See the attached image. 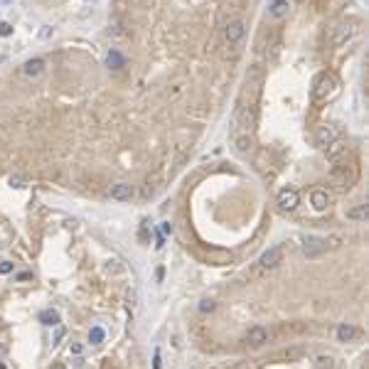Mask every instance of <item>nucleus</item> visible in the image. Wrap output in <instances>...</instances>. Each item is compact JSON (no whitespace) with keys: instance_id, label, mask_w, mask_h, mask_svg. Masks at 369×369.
Returning <instances> with one entry per match:
<instances>
[{"instance_id":"nucleus-30","label":"nucleus","mask_w":369,"mask_h":369,"mask_svg":"<svg viewBox=\"0 0 369 369\" xmlns=\"http://www.w3.org/2000/svg\"><path fill=\"white\" fill-rule=\"evenodd\" d=\"M153 369H160V352L155 349V357H153Z\"/></svg>"},{"instance_id":"nucleus-15","label":"nucleus","mask_w":369,"mask_h":369,"mask_svg":"<svg viewBox=\"0 0 369 369\" xmlns=\"http://www.w3.org/2000/svg\"><path fill=\"white\" fill-rule=\"evenodd\" d=\"M344 150H347V143L342 141V138H335V141H332L330 145H327V148H325V155H327L330 160H335V158H340Z\"/></svg>"},{"instance_id":"nucleus-1","label":"nucleus","mask_w":369,"mask_h":369,"mask_svg":"<svg viewBox=\"0 0 369 369\" xmlns=\"http://www.w3.org/2000/svg\"><path fill=\"white\" fill-rule=\"evenodd\" d=\"M335 94H337V77L335 74H327V72L317 74L315 86H312V99L315 101H330Z\"/></svg>"},{"instance_id":"nucleus-33","label":"nucleus","mask_w":369,"mask_h":369,"mask_svg":"<svg viewBox=\"0 0 369 369\" xmlns=\"http://www.w3.org/2000/svg\"><path fill=\"white\" fill-rule=\"evenodd\" d=\"M52 369H64V367H62V364H55V367H52Z\"/></svg>"},{"instance_id":"nucleus-2","label":"nucleus","mask_w":369,"mask_h":369,"mask_svg":"<svg viewBox=\"0 0 369 369\" xmlns=\"http://www.w3.org/2000/svg\"><path fill=\"white\" fill-rule=\"evenodd\" d=\"M261 82H263V69L254 64L249 72H246V84H244V96L241 99H246L249 96V106L254 109L256 99H258V94H261Z\"/></svg>"},{"instance_id":"nucleus-9","label":"nucleus","mask_w":369,"mask_h":369,"mask_svg":"<svg viewBox=\"0 0 369 369\" xmlns=\"http://www.w3.org/2000/svg\"><path fill=\"white\" fill-rule=\"evenodd\" d=\"M244 342L251 344V347H261L263 342H268V330L266 327H249V332L244 335Z\"/></svg>"},{"instance_id":"nucleus-28","label":"nucleus","mask_w":369,"mask_h":369,"mask_svg":"<svg viewBox=\"0 0 369 369\" xmlns=\"http://www.w3.org/2000/svg\"><path fill=\"white\" fill-rule=\"evenodd\" d=\"M62 337H64V327H59V325H57V332H55V342H52V344H59Z\"/></svg>"},{"instance_id":"nucleus-3","label":"nucleus","mask_w":369,"mask_h":369,"mask_svg":"<svg viewBox=\"0 0 369 369\" xmlns=\"http://www.w3.org/2000/svg\"><path fill=\"white\" fill-rule=\"evenodd\" d=\"M283 256H285V246H271L268 251H263L261 258H258V266L263 268V271H271V268H278L281 263H283Z\"/></svg>"},{"instance_id":"nucleus-4","label":"nucleus","mask_w":369,"mask_h":369,"mask_svg":"<svg viewBox=\"0 0 369 369\" xmlns=\"http://www.w3.org/2000/svg\"><path fill=\"white\" fill-rule=\"evenodd\" d=\"M244 35H246V25L241 20H229L227 28H224V42L229 47H236L244 40Z\"/></svg>"},{"instance_id":"nucleus-25","label":"nucleus","mask_w":369,"mask_h":369,"mask_svg":"<svg viewBox=\"0 0 369 369\" xmlns=\"http://www.w3.org/2000/svg\"><path fill=\"white\" fill-rule=\"evenodd\" d=\"M69 352H72V354H77V357H79V354H82V352H84V347H82V344H79V342H72V344H69Z\"/></svg>"},{"instance_id":"nucleus-18","label":"nucleus","mask_w":369,"mask_h":369,"mask_svg":"<svg viewBox=\"0 0 369 369\" xmlns=\"http://www.w3.org/2000/svg\"><path fill=\"white\" fill-rule=\"evenodd\" d=\"M106 64H109L111 69H121V67H126V57H123L121 52L111 50V52H109V57H106Z\"/></svg>"},{"instance_id":"nucleus-31","label":"nucleus","mask_w":369,"mask_h":369,"mask_svg":"<svg viewBox=\"0 0 369 369\" xmlns=\"http://www.w3.org/2000/svg\"><path fill=\"white\" fill-rule=\"evenodd\" d=\"M50 35H52V28H42V32H40V37H42V40H47Z\"/></svg>"},{"instance_id":"nucleus-7","label":"nucleus","mask_w":369,"mask_h":369,"mask_svg":"<svg viewBox=\"0 0 369 369\" xmlns=\"http://www.w3.org/2000/svg\"><path fill=\"white\" fill-rule=\"evenodd\" d=\"M354 32H357V30H354L352 23H342V25H337V28H335V35H332V45H335V47L347 45V42L354 37Z\"/></svg>"},{"instance_id":"nucleus-17","label":"nucleus","mask_w":369,"mask_h":369,"mask_svg":"<svg viewBox=\"0 0 369 369\" xmlns=\"http://www.w3.org/2000/svg\"><path fill=\"white\" fill-rule=\"evenodd\" d=\"M254 121H256V111L251 106H244V111H241V126H244L246 131H251V128H254Z\"/></svg>"},{"instance_id":"nucleus-34","label":"nucleus","mask_w":369,"mask_h":369,"mask_svg":"<svg viewBox=\"0 0 369 369\" xmlns=\"http://www.w3.org/2000/svg\"><path fill=\"white\" fill-rule=\"evenodd\" d=\"M0 369H5V364H0Z\"/></svg>"},{"instance_id":"nucleus-26","label":"nucleus","mask_w":369,"mask_h":369,"mask_svg":"<svg viewBox=\"0 0 369 369\" xmlns=\"http://www.w3.org/2000/svg\"><path fill=\"white\" fill-rule=\"evenodd\" d=\"M13 32V25L10 23H0V37H8Z\"/></svg>"},{"instance_id":"nucleus-11","label":"nucleus","mask_w":369,"mask_h":369,"mask_svg":"<svg viewBox=\"0 0 369 369\" xmlns=\"http://www.w3.org/2000/svg\"><path fill=\"white\" fill-rule=\"evenodd\" d=\"M327 249V239H317V236H310L308 241H305V246H303V251H305V256H317L320 251H325Z\"/></svg>"},{"instance_id":"nucleus-6","label":"nucleus","mask_w":369,"mask_h":369,"mask_svg":"<svg viewBox=\"0 0 369 369\" xmlns=\"http://www.w3.org/2000/svg\"><path fill=\"white\" fill-rule=\"evenodd\" d=\"M45 69H47V62L42 57H32L28 59L25 64H23V74L28 77V79H37V77H42L45 74Z\"/></svg>"},{"instance_id":"nucleus-32","label":"nucleus","mask_w":369,"mask_h":369,"mask_svg":"<svg viewBox=\"0 0 369 369\" xmlns=\"http://www.w3.org/2000/svg\"><path fill=\"white\" fill-rule=\"evenodd\" d=\"M10 185L13 187H20V177H10Z\"/></svg>"},{"instance_id":"nucleus-13","label":"nucleus","mask_w":369,"mask_h":369,"mask_svg":"<svg viewBox=\"0 0 369 369\" xmlns=\"http://www.w3.org/2000/svg\"><path fill=\"white\" fill-rule=\"evenodd\" d=\"M310 204L317 209V212H322V209H327V204H330V195L325 192V190H312L310 192Z\"/></svg>"},{"instance_id":"nucleus-29","label":"nucleus","mask_w":369,"mask_h":369,"mask_svg":"<svg viewBox=\"0 0 369 369\" xmlns=\"http://www.w3.org/2000/svg\"><path fill=\"white\" fill-rule=\"evenodd\" d=\"M160 231H163V234H172V224L170 222H163V224H160Z\"/></svg>"},{"instance_id":"nucleus-21","label":"nucleus","mask_w":369,"mask_h":369,"mask_svg":"<svg viewBox=\"0 0 369 369\" xmlns=\"http://www.w3.org/2000/svg\"><path fill=\"white\" fill-rule=\"evenodd\" d=\"M236 150H239V153H249V150H251V136H249V133L236 138Z\"/></svg>"},{"instance_id":"nucleus-35","label":"nucleus","mask_w":369,"mask_h":369,"mask_svg":"<svg viewBox=\"0 0 369 369\" xmlns=\"http://www.w3.org/2000/svg\"><path fill=\"white\" fill-rule=\"evenodd\" d=\"M3 3H10V0H3Z\"/></svg>"},{"instance_id":"nucleus-19","label":"nucleus","mask_w":369,"mask_h":369,"mask_svg":"<svg viewBox=\"0 0 369 369\" xmlns=\"http://www.w3.org/2000/svg\"><path fill=\"white\" fill-rule=\"evenodd\" d=\"M106 337V332H104V327H99V325H94L91 330H89V342L94 344V347H99L101 342Z\"/></svg>"},{"instance_id":"nucleus-16","label":"nucleus","mask_w":369,"mask_h":369,"mask_svg":"<svg viewBox=\"0 0 369 369\" xmlns=\"http://www.w3.org/2000/svg\"><path fill=\"white\" fill-rule=\"evenodd\" d=\"M40 322H42V325H47V327H57V325H59V312L52 310V308L42 310V312H40Z\"/></svg>"},{"instance_id":"nucleus-14","label":"nucleus","mask_w":369,"mask_h":369,"mask_svg":"<svg viewBox=\"0 0 369 369\" xmlns=\"http://www.w3.org/2000/svg\"><path fill=\"white\" fill-rule=\"evenodd\" d=\"M288 10H290L288 0H271V5H268V15L271 18H285Z\"/></svg>"},{"instance_id":"nucleus-8","label":"nucleus","mask_w":369,"mask_h":369,"mask_svg":"<svg viewBox=\"0 0 369 369\" xmlns=\"http://www.w3.org/2000/svg\"><path fill=\"white\" fill-rule=\"evenodd\" d=\"M335 138H340V136H337V131H335V126H327V123H325V126H320V128H317V133H315V145L325 150V148L335 141Z\"/></svg>"},{"instance_id":"nucleus-27","label":"nucleus","mask_w":369,"mask_h":369,"mask_svg":"<svg viewBox=\"0 0 369 369\" xmlns=\"http://www.w3.org/2000/svg\"><path fill=\"white\" fill-rule=\"evenodd\" d=\"M261 367V362H244V364H239L236 369H258Z\"/></svg>"},{"instance_id":"nucleus-5","label":"nucleus","mask_w":369,"mask_h":369,"mask_svg":"<svg viewBox=\"0 0 369 369\" xmlns=\"http://www.w3.org/2000/svg\"><path fill=\"white\" fill-rule=\"evenodd\" d=\"M276 199H278V207H281L283 212H293V209L300 204V195H298L295 187H283Z\"/></svg>"},{"instance_id":"nucleus-12","label":"nucleus","mask_w":369,"mask_h":369,"mask_svg":"<svg viewBox=\"0 0 369 369\" xmlns=\"http://www.w3.org/2000/svg\"><path fill=\"white\" fill-rule=\"evenodd\" d=\"M359 335H362V332H359V327H354V325L342 322L340 327H337V340L340 342H354Z\"/></svg>"},{"instance_id":"nucleus-20","label":"nucleus","mask_w":369,"mask_h":369,"mask_svg":"<svg viewBox=\"0 0 369 369\" xmlns=\"http://www.w3.org/2000/svg\"><path fill=\"white\" fill-rule=\"evenodd\" d=\"M332 367H335V359L330 354H320L315 359V369H332Z\"/></svg>"},{"instance_id":"nucleus-22","label":"nucleus","mask_w":369,"mask_h":369,"mask_svg":"<svg viewBox=\"0 0 369 369\" xmlns=\"http://www.w3.org/2000/svg\"><path fill=\"white\" fill-rule=\"evenodd\" d=\"M347 217H349V219H367V204H359V207L349 209Z\"/></svg>"},{"instance_id":"nucleus-23","label":"nucleus","mask_w":369,"mask_h":369,"mask_svg":"<svg viewBox=\"0 0 369 369\" xmlns=\"http://www.w3.org/2000/svg\"><path fill=\"white\" fill-rule=\"evenodd\" d=\"M214 308H217V303H214V300H209V298L199 303V312H204V315H207V312H214Z\"/></svg>"},{"instance_id":"nucleus-24","label":"nucleus","mask_w":369,"mask_h":369,"mask_svg":"<svg viewBox=\"0 0 369 369\" xmlns=\"http://www.w3.org/2000/svg\"><path fill=\"white\" fill-rule=\"evenodd\" d=\"M13 273V261H0V276Z\"/></svg>"},{"instance_id":"nucleus-10","label":"nucleus","mask_w":369,"mask_h":369,"mask_svg":"<svg viewBox=\"0 0 369 369\" xmlns=\"http://www.w3.org/2000/svg\"><path fill=\"white\" fill-rule=\"evenodd\" d=\"M109 195H111V199H116V202H131V197H133V185H128V182H116L114 187L109 190Z\"/></svg>"}]
</instances>
